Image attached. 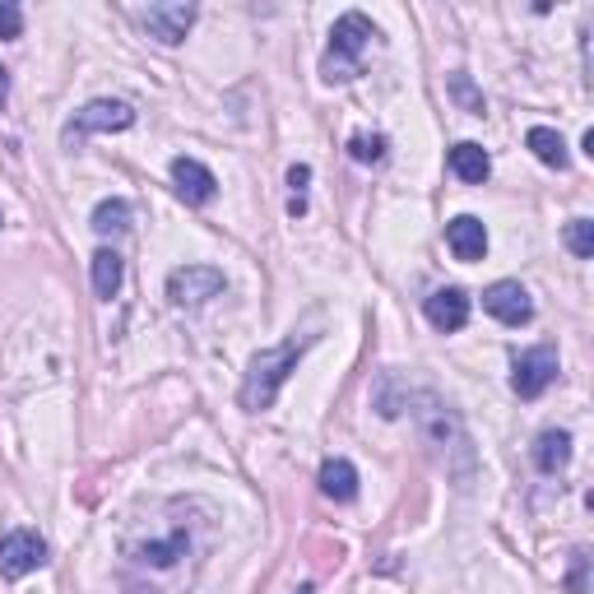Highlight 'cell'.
Instances as JSON below:
<instances>
[{"instance_id": "cell-1", "label": "cell", "mask_w": 594, "mask_h": 594, "mask_svg": "<svg viewBox=\"0 0 594 594\" xmlns=\"http://www.w3.org/2000/svg\"><path fill=\"white\" fill-rule=\"evenodd\" d=\"M316 344V335H302V339H289V344H279V348H260V354L251 358L247 367V381H241V409L247 413H266L274 404V395L279 386L289 381V371L298 367V358L306 354V348Z\"/></svg>"}, {"instance_id": "cell-2", "label": "cell", "mask_w": 594, "mask_h": 594, "mask_svg": "<svg viewBox=\"0 0 594 594\" xmlns=\"http://www.w3.org/2000/svg\"><path fill=\"white\" fill-rule=\"evenodd\" d=\"M377 37V29H371V19L358 14V10H348L335 19V29H330V47L321 56V79L325 84H348V79H358L363 75V52H367V42Z\"/></svg>"}, {"instance_id": "cell-3", "label": "cell", "mask_w": 594, "mask_h": 594, "mask_svg": "<svg viewBox=\"0 0 594 594\" xmlns=\"http://www.w3.org/2000/svg\"><path fill=\"white\" fill-rule=\"evenodd\" d=\"M130 126H136V112H130L126 102L98 98L89 107H79L75 121L65 126V144H79V140H89V136H112V130H130Z\"/></svg>"}, {"instance_id": "cell-4", "label": "cell", "mask_w": 594, "mask_h": 594, "mask_svg": "<svg viewBox=\"0 0 594 594\" xmlns=\"http://www.w3.org/2000/svg\"><path fill=\"white\" fill-rule=\"evenodd\" d=\"M553 381H558V348H548V344L525 348L511 367V390L520 395V400H539Z\"/></svg>"}, {"instance_id": "cell-5", "label": "cell", "mask_w": 594, "mask_h": 594, "mask_svg": "<svg viewBox=\"0 0 594 594\" xmlns=\"http://www.w3.org/2000/svg\"><path fill=\"white\" fill-rule=\"evenodd\" d=\"M224 293V270L214 266H182L168 274V302L172 306H201Z\"/></svg>"}, {"instance_id": "cell-6", "label": "cell", "mask_w": 594, "mask_h": 594, "mask_svg": "<svg viewBox=\"0 0 594 594\" xmlns=\"http://www.w3.org/2000/svg\"><path fill=\"white\" fill-rule=\"evenodd\" d=\"M42 562H47V543H42L37 530H14L0 539V576L6 581H24Z\"/></svg>"}, {"instance_id": "cell-7", "label": "cell", "mask_w": 594, "mask_h": 594, "mask_svg": "<svg viewBox=\"0 0 594 594\" xmlns=\"http://www.w3.org/2000/svg\"><path fill=\"white\" fill-rule=\"evenodd\" d=\"M483 312L488 316H497L501 325H525L534 316V302H530V293H525V283H516V279H497L488 293H483Z\"/></svg>"}, {"instance_id": "cell-8", "label": "cell", "mask_w": 594, "mask_h": 594, "mask_svg": "<svg viewBox=\"0 0 594 594\" xmlns=\"http://www.w3.org/2000/svg\"><path fill=\"white\" fill-rule=\"evenodd\" d=\"M136 19L149 29V37H159V42H168V47H177V42L191 33V24H195V6H182V0H172V6L136 10Z\"/></svg>"}, {"instance_id": "cell-9", "label": "cell", "mask_w": 594, "mask_h": 594, "mask_svg": "<svg viewBox=\"0 0 594 594\" xmlns=\"http://www.w3.org/2000/svg\"><path fill=\"white\" fill-rule=\"evenodd\" d=\"M172 186H177V195L186 205H209L214 201V172L205 163H195V159H172Z\"/></svg>"}, {"instance_id": "cell-10", "label": "cell", "mask_w": 594, "mask_h": 594, "mask_svg": "<svg viewBox=\"0 0 594 594\" xmlns=\"http://www.w3.org/2000/svg\"><path fill=\"white\" fill-rule=\"evenodd\" d=\"M423 312H428V321L442 330V335H451V330H465V321H469V298H465V289H436L428 302H423Z\"/></svg>"}, {"instance_id": "cell-11", "label": "cell", "mask_w": 594, "mask_h": 594, "mask_svg": "<svg viewBox=\"0 0 594 594\" xmlns=\"http://www.w3.org/2000/svg\"><path fill=\"white\" fill-rule=\"evenodd\" d=\"M446 247L455 251V260H483L488 256V228L474 214H460L446 224Z\"/></svg>"}, {"instance_id": "cell-12", "label": "cell", "mask_w": 594, "mask_h": 594, "mask_svg": "<svg viewBox=\"0 0 594 594\" xmlns=\"http://www.w3.org/2000/svg\"><path fill=\"white\" fill-rule=\"evenodd\" d=\"M451 172H455L460 182L483 186V182H488V172H493V159L483 153V144L465 140V144H455V149H451Z\"/></svg>"}, {"instance_id": "cell-13", "label": "cell", "mask_w": 594, "mask_h": 594, "mask_svg": "<svg viewBox=\"0 0 594 594\" xmlns=\"http://www.w3.org/2000/svg\"><path fill=\"white\" fill-rule=\"evenodd\" d=\"M321 493L335 501H354L358 497V469L348 460H325L321 465Z\"/></svg>"}, {"instance_id": "cell-14", "label": "cell", "mask_w": 594, "mask_h": 594, "mask_svg": "<svg viewBox=\"0 0 594 594\" xmlns=\"http://www.w3.org/2000/svg\"><path fill=\"white\" fill-rule=\"evenodd\" d=\"M525 144H530V153H534L543 168H558V172L566 168V140L558 136L553 126H534L530 136H525Z\"/></svg>"}, {"instance_id": "cell-15", "label": "cell", "mask_w": 594, "mask_h": 594, "mask_svg": "<svg viewBox=\"0 0 594 594\" xmlns=\"http://www.w3.org/2000/svg\"><path fill=\"white\" fill-rule=\"evenodd\" d=\"M566 460H571V436H566V432H543L539 442H534V465H539L543 474L566 469Z\"/></svg>"}, {"instance_id": "cell-16", "label": "cell", "mask_w": 594, "mask_h": 594, "mask_svg": "<svg viewBox=\"0 0 594 594\" xmlns=\"http://www.w3.org/2000/svg\"><path fill=\"white\" fill-rule=\"evenodd\" d=\"M121 274H126V266H121L117 251H98V256H94V293H98V298H117Z\"/></svg>"}, {"instance_id": "cell-17", "label": "cell", "mask_w": 594, "mask_h": 594, "mask_svg": "<svg viewBox=\"0 0 594 594\" xmlns=\"http://www.w3.org/2000/svg\"><path fill=\"white\" fill-rule=\"evenodd\" d=\"M126 228H130V205L126 201H102L94 209V233L112 237V233H126Z\"/></svg>"}, {"instance_id": "cell-18", "label": "cell", "mask_w": 594, "mask_h": 594, "mask_svg": "<svg viewBox=\"0 0 594 594\" xmlns=\"http://www.w3.org/2000/svg\"><path fill=\"white\" fill-rule=\"evenodd\" d=\"M566 247H571V256H581V260L594 256V224L590 218H571L566 224Z\"/></svg>"}, {"instance_id": "cell-19", "label": "cell", "mask_w": 594, "mask_h": 594, "mask_svg": "<svg viewBox=\"0 0 594 594\" xmlns=\"http://www.w3.org/2000/svg\"><path fill=\"white\" fill-rule=\"evenodd\" d=\"M348 153H354L358 163H381L386 159V136H354L348 140Z\"/></svg>"}, {"instance_id": "cell-20", "label": "cell", "mask_w": 594, "mask_h": 594, "mask_svg": "<svg viewBox=\"0 0 594 594\" xmlns=\"http://www.w3.org/2000/svg\"><path fill=\"white\" fill-rule=\"evenodd\" d=\"M451 94L460 98V102H465V112L469 117H483V112H488V107H483V94H474V84H469V75H451Z\"/></svg>"}, {"instance_id": "cell-21", "label": "cell", "mask_w": 594, "mask_h": 594, "mask_svg": "<svg viewBox=\"0 0 594 594\" xmlns=\"http://www.w3.org/2000/svg\"><path fill=\"white\" fill-rule=\"evenodd\" d=\"M19 29H24V10L14 0H0V37H19Z\"/></svg>"}, {"instance_id": "cell-22", "label": "cell", "mask_w": 594, "mask_h": 594, "mask_svg": "<svg viewBox=\"0 0 594 594\" xmlns=\"http://www.w3.org/2000/svg\"><path fill=\"white\" fill-rule=\"evenodd\" d=\"M571 594H581L585 590V553H571V581H566Z\"/></svg>"}, {"instance_id": "cell-23", "label": "cell", "mask_w": 594, "mask_h": 594, "mask_svg": "<svg viewBox=\"0 0 594 594\" xmlns=\"http://www.w3.org/2000/svg\"><path fill=\"white\" fill-rule=\"evenodd\" d=\"M312 182V168L306 163H298V168H289V186H293V201H302V186Z\"/></svg>"}, {"instance_id": "cell-24", "label": "cell", "mask_w": 594, "mask_h": 594, "mask_svg": "<svg viewBox=\"0 0 594 594\" xmlns=\"http://www.w3.org/2000/svg\"><path fill=\"white\" fill-rule=\"evenodd\" d=\"M6 98H10V71L0 65V107H6Z\"/></svg>"}, {"instance_id": "cell-25", "label": "cell", "mask_w": 594, "mask_h": 594, "mask_svg": "<svg viewBox=\"0 0 594 594\" xmlns=\"http://www.w3.org/2000/svg\"><path fill=\"white\" fill-rule=\"evenodd\" d=\"M293 594H312V585H298V590H293Z\"/></svg>"}]
</instances>
